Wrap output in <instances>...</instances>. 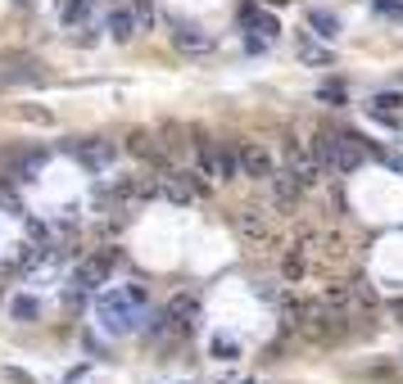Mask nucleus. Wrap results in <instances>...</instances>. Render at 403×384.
I'll use <instances>...</instances> for the list:
<instances>
[{
    "label": "nucleus",
    "mask_w": 403,
    "mask_h": 384,
    "mask_svg": "<svg viewBox=\"0 0 403 384\" xmlns=\"http://www.w3.org/2000/svg\"><path fill=\"white\" fill-rule=\"evenodd\" d=\"M141 303H145V285H127V290H104L95 299V321H100L104 334L123 339V334L136 330L141 321Z\"/></svg>",
    "instance_id": "nucleus-1"
},
{
    "label": "nucleus",
    "mask_w": 403,
    "mask_h": 384,
    "mask_svg": "<svg viewBox=\"0 0 403 384\" xmlns=\"http://www.w3.org/2000/svg\"><path fill=\"white\" fill-rule=\"evenodd\" d=\"M317 158H322L326 172H335V177H345V172H358V163L367 158V150L358 145V136H345V131H326L317 136Z\"/></svg>",
    "instance_id": "nucleus-2"
},
{
    "label": "nucleus",
    "mask_w": 403,
    "mask_h": 384,
    "mask_svg": "<svg viewBox=\"0 0 403 384\" xmlns=\"http://www.w3.org/2000/svg\"><path fill=\"white\" fill-rule=\"evenodd\" d=\"M286 172H295V181L308 190V185L322 181V158H317V150H303L299 141H286Z\"/></svg>",
    "instance_id": "nucleus-3"
},
{
    "label": "nucleus",
    "mask_w": 403,
    "mask_h": 384,
    "mask_svg": "<svg viewBox=\"0 0 403 384\" xmlns=\"http://www.w3.org/2000/svg\"><path fill=\"white\" fill-rule=\"evenodd\" d=\"M109 271H114V258L109 253H91V258H82V263L72 267V285H77L82 294H95L109 280Z\"/></svg>",
    "instance_id": "nucleus-4"
},
{
    "label": "nucleus",
    "mask_w": 403,
    "mask_h": 384,
    "mask_svg": "<svg viewBox=\"0 0 403 384\" xmlns=\"http://www.w3.org/2000/svg\"><path fill=\"white\" fill-rule=\"evenodd\" d=\"M173 45L186 55H209L213 50V32H204L200 23L190 18H173Z\"/></svg>",
    "instance_id": "nucleus-5"
},
{
    "label": "nucleus",
    "mask_w": 403,
    "mask_h": 384,
    "mask_svg": "<svg viewBox=\"0 0 403 384\" xmlns=\"http://www.w3.org/2000/svg\"><path fill=\"white\" fill-rule=\"evenodd\" d=\"M158 194L173 199V204H190V199H200V194H204V185L195 181L190 172H163V177H158Z\"/></svg>",
    "instance_id": "nucleus-6"
},
{
    "label": "nucleus",
    "mask_w": 403,
    "mask_h": 384,
    "mask_svg": "<svg viewBox=\"0 0 403 384\" xmlns=\"http://www.w3.org/2000/svg\"><path fill=\"white\" fill-rule=\"evenodd\" d=\"M236 168L245 172L249 181H272V172H276V168H272V154H267L263 145H249V141L236 150Z\"/></svg>",
    "instance_id": "nucleus-7"
},
{
    "label": "nucleus",
    "mask_w": 403,
    "mask_h": 384,
    "mask_svg": "<svg viewBox=\"0 0 403 384\" xmlns=\"http://www.w3.org/2000/svg\"><path fill=\"white\" fill-rule=\"evenodd\" d=\"M200 177H213V181H231L236 177V158L217 145H204L200 150Z\"/></svg>",
    "instance_id": "nucleus-8"
},
{
    "label": "nucleus",
    "mask_w": 403,
    "mask_h": 384,
    "mask_svg": "<svg viewBox=\"0 0 403 384\" xmlns=\"http://www.w3.org/2000/svg\"><path fill=\"white\" fill-rule=\"evenodd\" d=\"M72 158H77L82 168H91V172H104L109 163H114V145L109 141H82L77 150H72Z\"/></svg>",
    "instance_id": "nucleus-9"
},
{
    "label": "nucleus",
    "mask_w": 403,
    "mask_h": 384,
    "mask_svg": "<svg viewBox=\"0 0 403 384\" xmlns=\"http://www.w3.org/2000/svg\"><path fill=\"white\" fill-rule=\"evenodd\" d=\"M136 32H141L136 9H127V5H114V9H109V36H114V41H131Z\"/></svg>",
    "instance_id": "nucleus-10"
},
{
    "label": "nucleus",
    "mask_w": 403,
    "mask_h": 384,
    "mask_svg": "<svg viewBox=\"0 0 403 384\" xmlns=\"http://www.w3.org/2000/svg\"><path fill=\"white\" fill-rule=\"evenodd\" d=\"M240 23H245L249 32H259L263 41H272V36L281 32V28H276V18H272V14H263L259 5H245V9H240Z\"/></svg>",
    "instance_id": "nucleus-11"
},
{
    "label": "nucleus",
    "mask_w": 403,
    "mask_h": 384,
    "mask_svg": "<svg viewBox=\"0 0 403 384\" xmlns=\"http://www.w3.org/2000/svg\"><path fill=\"white\" fill-rule=\"evenodd\" d=\"M168 317H173V330H181V334H186V330L195 326V317H200V303H195V294H181V299H173Z\"/></svg>",
    "instance_id": "nucleus-12"
},
{
    "label": "nucleus",
    "mask_w": 403,
    "mask_h": 384,
    "mask_svg": "<svg viewBox=\"0 0 403 384\" xmlns=\"http://www.w3.org/2000/svg\"><path fill=\"white\" fill-rule=\"evenodd\" d=\"M299 194H303V185L295 181V172H286V168H281V172H272V199H276L281 208H286V204H295Z\"/></svg>",
    "instance_id": "nucleus-13"
},
{
    "label": "nucleus",
    "mask_w": 403,
    "mask_h": 384,
    "mask_svg": "<svg viewBox=\"0 0 403 384\" xmlns=\"http://www.w3.org/2000/svg\"><path fill=\"white\" fill-rule=\"evenodd\" d=\"M9 317H14L18 326H32V321H41V303H36L32 294H18V299L9 303Z\"/></svg>",
    "instance_id": "nucleus-14"
},
{
    "label": "nucleus",
    "mask_w": 403,
    "mask_h": 384,
    "mask_svg": "<svg viewBox=\"0 0 403 384\" xmlns=\"http://www.w3.org/2000/svg\"><path fill=\"white\" fill-rule=\"evenodd\" d=\"M308 28H313V36L331 41V36H340V18L331 14V9H313V14H308Z\"/></svg>",
    "instance_id": "nucleus-15"
},
{
    "label": "nucleus",
    "mask_w": 403,
    "mask_h": 384,
    "mask_svg": "<svg viewBox=\"0 0 403 384\" xmlns=\"http://www.w3.org/2000/svg\"><path fill=\"white\" fill-rule=\"evenodd\" d=\"M399 104H403L399 95L381 91V95H372V104H367V109H372V118H376V122H394V118H399Z\"/></svg>",
    "instance_id": "nucleus-16"
},
{
    "label": "nucleus",
    "mask_w": 403,
    "mask_h": 384,
    "mask_svg": "<svg viewBox=\"0 0 403 384\" xmlns=\"http://www.w3.org/2000/svg\"><path fill=\"white\" fill-rule=\"evenodd\" d=\"M317 100H322V104H331V109H340V104L349 100L345 82H322V86H317Z\"/></svg>",
    "instance_id": "nucleus-17"
},
{
    "label": "nucleus",
    "mask_w": 403,
    "mask_h": 384,
    "mask_svg": "<svg viewBox=\"0 0 403 384\" xmlns=\"http://www.w3.org/2000/svg\"><path fill=\"white\" fill-rule=\"evenodd\" d=\"M91 5H95V0H59V18H64V23H82Z\"/></svg>",
    "instance_id": "nucleus-18"
},
{
    "label": "nucleus",
    "mask_w": 403,
    "mask_h": 384,
    "mask_svg": "<svg viewBox=\"0 0 403 384\" xmlns=\"http://www.w3.org/2000/svg\"><path fill=\"white\" fill-rule=\"evenodd\" d=\"M240 235H254V240H263V235H267L259 208H245V213H240Z\"/></svg>",
    "instance_id": "nucleus-19"
},
{
    "label": "nucleus",
    "mask_w": 403,
    "mask_h": 384,
    "mask_svg": "<svg viewBox=\"0 0 403 384\" xmlns=\"http://www.w3.org/2000/svg\"><path fill=\"white\" fill-rule=\"evenodd\" d=\"M299 55L308 59V64H331V50H326V45H313V41H308V32L299 36Z\"/></svg>",
    "instance_id": "nucleus-20"
},
{
    "label": "nucleus",
    "mask_w": 403,
    "mask_h": 384,
    "mask_svg": "<svg viewBox=\"0 0 403 384\" xmlns=\"http://www.w3.org/2000/svg\"><path fill=\"white\" fill-rule=\"evenodd\" d=\"M381 163L394 172V177H403V145H389V150H381Z\"/></svg>",
    "instance_id": "nucleus-21"
},
{
    "label": "nucleus",
    "mask_w": 403,
    "mask_h": 384,
    "mask_svg": "<svg viewBox=\"0 0 403 384\" xmlns=\"http://www.w3.org/2000/svg\"><path fill=\"white\" fill-rule=\"evenodd\" d=\"M213 353H217V357H227V362H231V357H236L240 349H236V339H227V334H213Z\"/></svg>",
    "instance_id": "nucleus-22"
},
{
    "label": "nucleus",
    "mask_w": 403,
    "mask_h": 384,
    "mask_svg": "<svg viewBox=\"0 0 403 384\" xmlns=\"http://www.w3.org/2000/svg\"><path fill=\"white\" fill-rule=\"evenodd\" d=\"M5 380H14V384H36L32 375H23V371H14V366H5Z\"/></svg>",
    "instance_id": "nucleus-23"
},
{
    "label": "nucleus",
    "mask_w": 403,
    "mask_h": 384,
    "mask_svg": "<svg viewBox=\"0 0 403 384\" xmlns=\"http://www.w3.org/2000/svg\"><path fill=\"white\" fill-rule=\"evenodd\" d=\"M389 321H394V326H403V299L389 303Z\"/></svg>",
    "instance_id": "nucleus-24"
},
{
    "label": "nucleus",
    "mask_w": 403,
    "mask_h": 384,
    "mask_svg": "<svg viewBox=\"0 0 403 384\" xmlns=\"http://www.w3.org/2000/svg\"><path fill=\"white\" fill-rule=\"evenodd\" d=\"M14 5H23V9H28V5H32V0H14Z\"/></svg>",
    "instance_id": "nucleus-25"
},
{
    "label": "nucleus",
    "mask_w": 403,
    "mask_h": 384,
    "mask_svg": "<svg viewBox=\"0 0 403 384\" xmlns=\"http://www.w3.org/2000/svg\"><path fill=\"white\" fill-rule=\"evenodd\" d=\"M272 5H286V0H272Z\"/></svg>",
    "instance_id": "nucleus-26"
}]
</instances>
